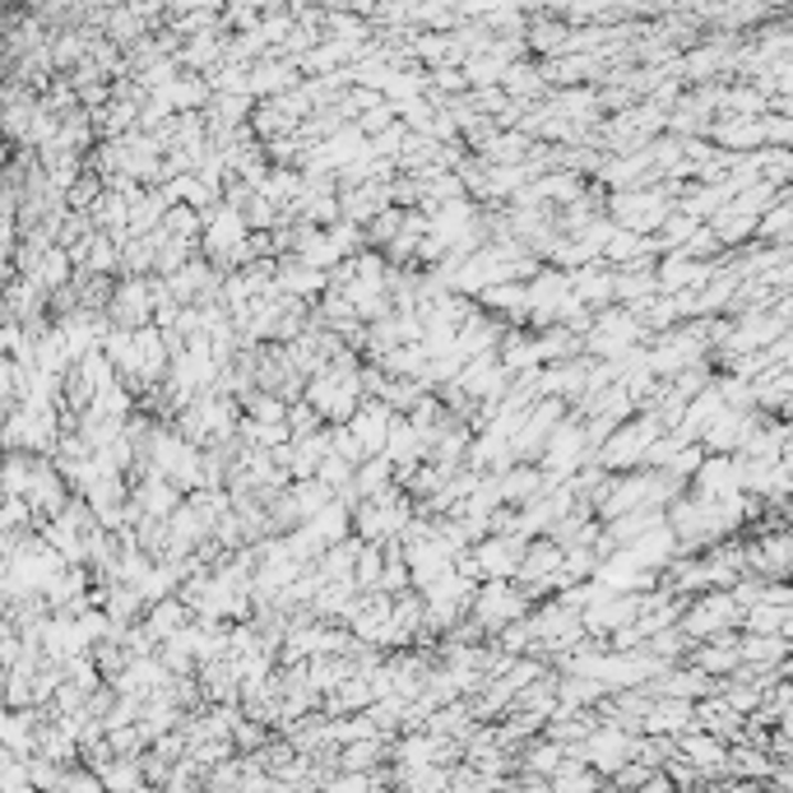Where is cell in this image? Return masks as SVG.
<instances>
[{
	"label": "cell",
	"mask_w": 793,
	"mask_h": 793,
	"mask_svg": "<svg viewBox=\"0 0 793 793\" xmlns=\"http://www.w3.org/2000/svg\"><path fill=\"white\" fill-rule=\"evenodd\" d=\"M589 747H585V761H594V770H613V775H622V770L631 765V757L641 752V742L631 738V733H622V729H594L585 738Z\"/></svg>",
	"instance_id": "1"
},
{
	"label": "cell",
	"mask_w": 793,
	"mask_h": 793,
	"mask_svg": "<svg viewBox=\"0 0 793 793\" xmlns=\"http://www.w3.org/2000/svg\"><path fill=\"white\" fill-rule=\"evenodd\" d=\"M738 622V599H729V594H706L700 599L692 613H687V622H683V631L687 636H724Z\"/></svg>",
	"instance_id": "2"
},
{
	"label": "cell",
	"mask_w": 793,
	"mask_h": 793,
	"mask_svg": "<svg viewBox=\"0 0 793 793\" xmlns=\"http://www.w3.org/2000/svg\"><path fill=\"white\" fill-rule=\"evenodd\" d=\"M390 427H395V418H390V409H385V404H362V414L353 418V437H357L362 450H376V456H385Z\"/></svg>",
	"instance_id": "3"
},
{
	"label": "cell",
	"mask_w": 793,
	"mask_h": 793,
	"mask_svg": "<svg viewBox=\"0 0 793 793\" xmlns=\"http://www.w3.org/2000/svg\"><path fill=\"white\" fill-rule=\"evenodd\" d=\"M696 724V710L687 706V700H654L650 715H645V729L650 733H683Z\"/></svg>",
	"instance_id": "4"
},
{
	"label": "cell",
	"mask_w": 793,
	"mask_h": 793,
	"mask_svg": "<svg viewBox=\"0 0 793 793\" xmlns=\"http://www.w3.org/2000/svg\"><path fill=\"white\" fill-rule=\"evenodd\" d=\"M677 752H683L696 770L700 765H706V770H724V765H729V752H724V742L715 733H687L683 742H677Z\"/></svg>",
	"instance_id": "5"
},
{
	"label": "cell",
	"mask_w": 793,
	"mask_h": 793,
	"mask_svg": "<svg viewBox=\"0 0 793 793\" xmlns=\"http://www.w3.org/2000/svg\"><path fill=\"white\" fill-rule=\"evenodd\" d=\"M519 608H525V599L511 594L506 585H492L487 594L479 599V618H483L487 626H496V622H506V618H519Z\"/></svg>",
	"instance_id": "6"
},
{
	"label": "cell",
	"mask_w": 793,
	"mask_h": 793,
	"mask_svg": "<svg viewBox=\"0 0 793 793\" xmlns=\"http://www.w3.org/2000/svg\"><path fill=\"white\" fill-rule=\"evenodd\" d=\"M599 789V780L585 770V757L576 752V757H566V765L553 775V793H594Z\"/></svg>",
	"instance_id": "7"
},
{
	"label": "cell",
	"mask_w": 793,
	"mask_h": 793,
	"mask_svg": "<svg viewBox=\"0 0 793 793\" xmlns=\"http://www.w3.org/2000/svg\"><path fill=\"white\" fill-rule=\"evenodd\" d=\"M140 761H111V765H103V784L111 789V793H140L144 784H140Z\"/></svg>",
	"instance_id": "8"
},
{
	"label": "cell",
	"mask_w": 793,
	"mask_h": 793,
	"mask_svg": "<svg viewBox=\"0 0 793 793\" xmlns=\"http://www.w3.org/2000/svg\"><path fill=\"white\" fill-rule=\"evenodd\" d=\"M576 288H580L576 298H580V302H589V307H594V302L603 307L608 298H618V279H608V275H594V269H585V275L576 279Z\"/></svg>",
	"instance_id": "9"
},
{
	"label": "cell",
	"mask_w": 793,
	"mask_h": 793,
	"mask_svg": "<svg viewBox=\"0 0 793 793\" xmlns=\"http://www.w3.org/2000/svg\"><path fill=\"white\" fill-rule=\"evenodd\" d=\"M502 496L506 502H534L538 496V473L534 469H511L502 479Z\"/></svg>",
	"instance_id": "10"
},
{
	"label": "cell",
	"mask_w": 793,
	"mask_h": 793,
	"mask_svg": "<svg viewBox=\"0 0 793 793\" xmlns=\"http://www.w3.org/2000/svg\"><path fill=\"white\" fill-rule=\"evenodd\" d=\"M237 237H242V214H237V210H223V214L214 218V228H210V246H214V251H228Z\"/></svg>",
	"instance_id": "11"
},
{
	"label": "cell",
	"mask_w": 793,
	"mask_h": 793,
	"mask_svg": "<svg viewBox=\"0 0 793 793\" xmlns=\"http://www.w3.org/2000/svg\"><path fill=\"white\" fill-rule=\"evenodd\" d=\"M780 660H784V641H770V636L742 641V664H780Z\"/></svg>",
	"instance_id": "12"
},
{
	"label": "cell",
	"mask_w": 793,
	"mask_h": 793,
	"mask_svg": "<svg viewBox=\"0 0 793 793\" xmlns=\"http://www.w3.org/2000/svg\"><path fill=\"white\" fill-rule=\"evenodd\" d=\"M376 757H381V747H376V738H367V742H357V747H344V757H339V761L349 765V775H362V765H372Z\"/></svg>",
	"instance_id": "13"
},
{
	"label": "cell",
	"mask_w": 793,
	"mask_h": 793,
	"mask_svg": "<svg viewBox=\"0 0 793 793\" xmlns=\"http://www.w3.org/2000/svg\"><path fill=\"white\" fill-rule=\"evenodd\" d=\"M729 765H733V770H742V775H775V770H780V765H770L761 752H747V747L729 757Z\"/></svg>",
	"instance_id": "14"
},
{
	"label": "cell",
	"mask_w": 793,
	"mask_h": 793,
	"mask_svg": "<svg viewBox=\"0 0 793 793\" xmlns=\"http://www.w3.org/2000/svg\"><path fill=\"white\" fill-rule=\"evenodd\" d=\"M641 251H645V242H641L636 233H631V237H626V233H613V242H608V260H622V265H631L626 256H641Z\"/></svg>",
	"instance_id": "15"
},
{
	"label": "cell",
	"mask_w": 793,
	"mask_h": 793,
	"mask_svg": "<svg viewBox=\"0 0 793 793\" xmlns=\"http://www.w3.org/2000/svg\"><path fill=\"white\" fill-rule=\"evenodd\" d=\"M502 84L511 88V94H538V75L529 71V65H511Z\"/></svg>",
	"instance_id": "16"
},
{
	"label": "cell",
	"mask_w": 793,
	"mask_h": 793,
	"mask_svg": "<svg viewBox=\"0 0 793 793\" xmlns=\"http://www.w3.org/2000/svg\"><path fill=\"white\" fill-rule=\"evenodd\" d=\"M325 793H372V775H339L325 784Z\"/></svg>",
	"instance_id": "17"
},
{
	"label": "cell",
	"mask_w": 793,
	"mask_h": 793,
	"mask_svg": "<svg viewBox=\"0 0 793 793\" xmlns=\"http://www.w3.org/2000/svg\"><path fill=\"white\" fill-rule=\"evenodd\" d=\"M349 483V460H325L321 464V487H344Z\"/></svg>",
	"instance_id": "18"
},
{
	"label": "cell",
	"mask_w": 793,
	"mask_h": 793,
	"mask_svg": "<svg viewBox=\"0 0 793 793\" xmlns=\"http://www.w3.org/2000/svg\"><path fill=\"white\" fill-rule=\"evenodd\" d=\"M357 580H362V585H376V580H381V553H376V548L357 557Z\"/></svg>",
	"instance_id": "19"
},
{
	"label": "cell",
	"mask_w": 793,
	"mask_h": 793,
	"mask_svg": "<svg viewBox=\"0 0 793 793\" xmlns=\"http://www.w3.org/2000/svg\"><path fill=\"white\" fill-rule=\"evenodd\" d=\"M251 414H256V418H260V422H265V427H275V422H279V418H283V404H279V399H269V395H265V399H256V404H251Z\"/></svg>",
	"instance_id": "20"
},
{
	"label": "cell",
	"mask_w": 793,
	"mask_h": 793,
	"mask_svg": "<svg viewBox=\"0 0 793 793\" xmlns=\"http://www.w3.org/2000/svg\"><path fill=\"white\" fill-rule=\"evenodd\" d=\"M645 784H650V770H645V765H626L622 775H618V789H626V793H631V789H645Z\"/></svg>",
	"instance_id": "21"
},
{
	"label": "cell",
	"mask_w": 793,
	"mask_h": 793,
	"mask_svg": "<svg viewBox=\"0 0 793 793\" xmlns=\"http://www.w3.org/2000/svg\"><path fill=\"white\" fill-rule=\"evenodd\" d=\"M765 233L770 237H780V233H793V205H784V210H775L765 218Z\"/></svg>",
	"instance_id": "22"
},
{
	"label": "cell",
	"mask_w": 793,
	"mask_h": 793,
	"mask_svg": "<svg viewBox=\"0 0 793 793\" xmlns=\"http://www.w3.org/2000/svg\"><path fill=\"white\" fill-rule=\"evenodd\" d=\"M103 275V269H117V246H107V242H94V260H88Z\"/></svg>",
	"instance_id": "23"
},
{
	"label": "cell",
	"mask_w": 793,
	"mask_h": 793,
	"mask_svg": "<svg viewBox=\"0 0 793 793\" xmlns=\"http://www.w3.org/2000/svg\"><path fill=\"white\" fill-rule=\"evenodd\" d=\"M79 52H84V37L79 33H65V42L56 47V61L65 65V61H79Z\"/></svg>",
	"instance_id": "24"
},
{
	"label": "cell",
	"mask_w": 793,
	"mask_h": 793,
	"mask_svg": "<svg viewBox=\"0 0 793 793\" xmlns=\"http://www.w3.org/2000/svg\"><path fill=\"white\" fill-rule=\"evenodd\" d=\"M395 228H399V214H381V218H376V228H372V237H376V242H385Z\"/></svg>",
	"instance_id": "25"
},
{
	"label": "cell",
	"mask_w": 793,
	"mask_h": 793,
	"mask_svg": "<svg viewBox=\"0 0 793 793\" xmlns=\"http://www.w3.org/2000/svg\"><path fill=\"white\" fill-rule=\"evenodd\" d=\"M256 738H265V733L251 729V724H237V742H242V747H256Z\"/></svg>",
	"instance_id": "26"
},
{
	"label": "cell",
	"mask_w": 793,
	"mask_h": 793,
	"mask_svg": "<svg viewBox=\"0 0 793 793\" xmlns=\"http://www.w3.org/2000/svg\"><path fill=\"white\" fill-rule=\"evenodd\" d=\"M437 84H441V88H460L464 79H460V71H446V65H441V71H437Z\"/></svg>",
	"instance_id": "27"
},
{
	"label": "cell",
	"mask_w": 793,
	"mask_h": 793,
	"mask_svg": "<svg viewBox=\"0 0 793 793\" xmlns=\"http://www.w3.org/2000/svg\"><path fill=\"white\" fill-rule=\"evenodd\" d=\"M700 464V450H683V456L673 460V469H696Z\"/></svg>",
	"instance_id": "28"
},
{
	"label": "cell",
	"mask_w": 793,
	"mask_h": 793,
	"mask_svg": "<svg viewBox=\"0 0 793 793\" xmlns=\"http://www.w3.org/2000/svg\"><path fill=\"white\" fill-rule=\"evenodd\" d=\"M775 780H780V793H793V765H780Z\"/></svg>",
	"instance_id": "29"
}]
</instances>
